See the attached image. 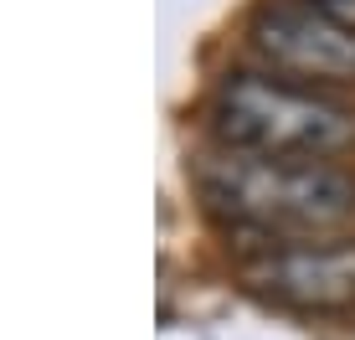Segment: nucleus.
Returning <instances> with one entry per match:
<instances>
[{"mask_svg": "<svg viewBox=\"0 0 355 340\" xmlns=\"http://www.w3.org/2000/svg\"><path fill=\"white\" fill-rule=\"evenodd\" d=\"M196 191L222 222L263 242L329 237L355 216V176L329 160H268L211 150L196 160Z\"/></svg>", "mask_w": 355, "mask_h": 340, "instance_id": "1", "label": "nucleus"}, {"mask_svg": "<svg viewBox=\"0 0 355 340\" xmlns=\"http://www.w3.org/2000/svg\"><path fill=\"white\" fill-rule=\"evenodd\" d=\"M222 150L268 160H335L355 144V108L278 72H227L211 93Z\"/></svg>", "mask_w": 355, "mask_h": 340, "instance_id": "2", "label": "nucleus"}, {"mask_svg": "<svg viewBox=\"0 0 355 340\" xmlns=\"http://www.w3.org/2000/svg\"><path fill=\"white\" fill-rule=\"evenodd\" d=\"M237 273L252 294L284 309L335 314L355 305V237H299V242H263L242 253Z\"/></svg>", "mask_w": 355, "mask_h": 340, "instance_id": "3", "label": "nucleus"}, {"mask_svg": "<svg viewBox=\"0 0 355 340\" xmlns=\"http://www.w3.org/2000/svg\"><path fill=\"white\" fill-rule=\"evenodd\" d=\"M248 42L288 83H355V21L324 16L299 0H273L252 16Z\"/></svg>", "mask_w": 355, "mask_h": 340, "instance_id": "4", "label": "nucleus"}, {"mask_svg": "<svg viewBox=\"0 0 355 340\" xmlns=\"http://www.w3.org/2000/svg\"><path fill=\"white\" fill-rule=\"evenodd\" d=\"M299 6H314V10H324V16L355 21V0H299Z\"/></svg>", "mask_w": 355, "mask_h": 340, "instance_id": "5", "label": "nucleus"}]
</instances>
